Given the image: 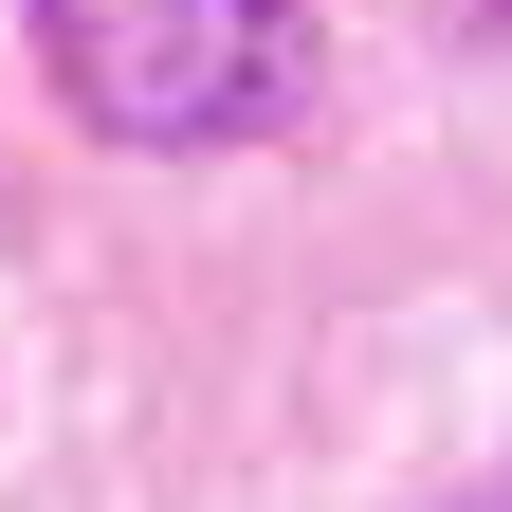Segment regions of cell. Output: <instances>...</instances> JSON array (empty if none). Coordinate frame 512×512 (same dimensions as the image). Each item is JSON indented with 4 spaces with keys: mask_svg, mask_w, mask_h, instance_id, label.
<instances>
[{
    "mask_svg": "<svg viewBox=\"0 0 512 512\" xmlns=\"http://www.w3.org/2000/svg\"><path fill=\"white\" fill-rule=\"evenodd\" d=\"M311 0H37V74L92 147H238L293 92Z\"/></svg>",
    "mask_w": 512,
    "mask_h": 512,
    "instance_id": "obj_1",
    "label": "cell"
}]
</instances>
